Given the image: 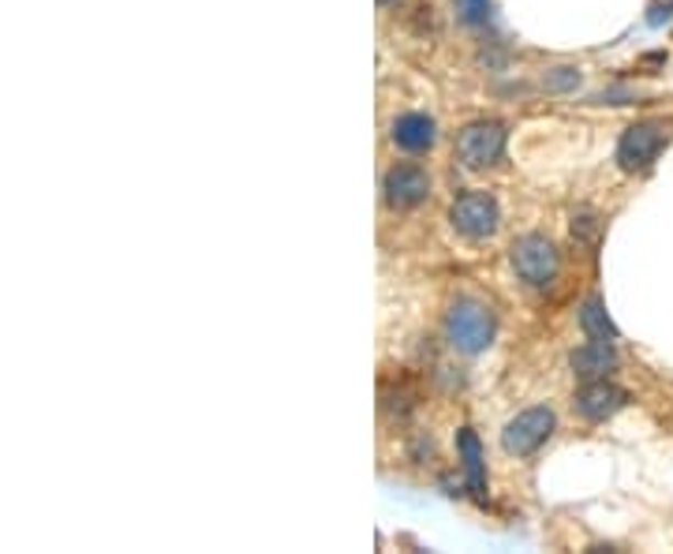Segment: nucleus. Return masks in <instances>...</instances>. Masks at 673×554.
<instances>
[{
	"mask_svg": "<svg viewBox=\"0 0 673 554\" xmlns=\"http://www.w3.org/2000/svg\"><path fill=\"white\" fill-rule=\"evenodd\" d=\"M445 334L453 349L476 356L495 341V312L479 300H457L445 315Z\"/></svg>",
	"mask_w": 673,
	"mask_h": 554,
	"instance_id": "obj_1",
	"label": "nucleus"
},
{
	"mask_svg": "<svg viewBox=\"0 0 673 554\" xmlns=\"http://www.w3.org/2000/svg\"><path fill=\"white\" fill-rule=\"evenodd\" d=\"M666 143H670V124H662V120H640V124L625 128L618 143V165L625 173H640V169L659 162Z\"/></svg>",
	"mask_w": 673,
	"mask_h": 554,
	"instance_id": "obj_2",
	"label": "nucleus"
},
{
	"mask_svg": "<svg viewBox=\"0 0 673 554\" xmlns=\"http://www.w3.org/2000/svg\"><path fill=\"white\" fill-rule=\"evenodd\" d=\"M501 150H506V124H498V120H476L457 135V157L468 169L495 165Z\"/></svg>",
	"mask_w": 673,
	"mask_h": 554,
	"instance_id": "obj_3",
	"label": "nucleus"
},
{
	"mask_svg": "<svg viewBox=\"0 0 673 554\" xmlns=\"http://www.w3.org/2000/svg\"><path fill=\"white\" fill-rule=\"evenodd\" d=\"M513 270L528 281V285L543 289L557 278V248L546 237H539V232L520 237L513 243Z\"/></svg>",
	"mask_w": 673,
	"mask_h": 554,
	"instance_id": "obj_4",
	"label": "nucleus"
},
{
	"mask_svg": "<svg viewBox=\"0 0 673 554\" xmlns=\"http://www.w3.org/2000/svg\"><path fill=\"white\" fill-rule=\"evenodd\" d=\"M449 218H453V229L464 232L468 240H487V237H495L501 214H498V203L490 199L487 192H468L453 203Z\"/></svg>",
	"mask_w": 673,
	"mask_h": 554,
	"instance_id": "obj_5",
	"label": "nucleus"
},
{
	"mask_svg": "<svg viewBox=\"0 0 673 554\" xmlns=\"http://www.w3.org/2000/svg\"><path fill=\"white\" fill-rule=\"evenodd\" d=\"M554 424L557 420L550 409H528V412H520L506 431H501V446H506V454L528 457V454H535L550 435H554Z\"/></svg>",
	"mask_w": 673,
	"mask_h": 554,
	"instance_id": "obj_6",
	"label": "nucleus"
},
{
	"mask_svg": "<svg viewBox=\"0 0 673 554\" xmlns=\"http://www.w3.org/2000/svg\"><path fill=\"white\" fill-rule=\"evenodd\" d=\"M426 195H431V181H426L423 169L397 165L386 173V203L397 206V210H412V206H420Z\"/></svg>",
	"mask_w": 673,
	"mask_h": 554,
	"instance_id": "obj_7",
	"label": "nucleus"
},
{
	"mask_svg": "<svg viewBox=\"0 0 673 554\" xmlns=\"http://www.w3.org/2000/svg\"><path fill=\"white\" fill-rule=\"evenodd\" d=\"M625 401H629V393L621 387H614V382H606V379H595L576 393V412H580L584 420H595V424H599V420H610L614 412H621Z\"/></svg>",
	"mask_w": 673,
	"mask_h": 554,
	"instance_id": "obj_8",
	"label": "nucleus"
},
{
	"mask_svg": "<svg viewBox=\"0 0 673 554\" xmlns=\"http://www.w3.org/2000/svg\"><path fill=\"white\" fill-rule=\"evenodd\" d=\"M568 363H573L576 379H584V382L610 379V371L618 368V352H614V341H606V337H591V341L573 352V360Z\"/></svg>",
	"mask_w": 673,
	"mask_h": 554,
	"instance_id": "obj_9",
	"label": "nucleus"
},
{
	"mask_svg": "<svg viewBox=\"0 0 673 554\" xmlns=\"http://www.w3.org/2000/svg\"><path fill=\"white\" fill-rule=\"evenodd\" d=\"M393 143L408 150V154H423L434 143V120L423 112H404L393 120Z\"/></svg>",
	"mask_w": 673,
	"mask_h": 554,
	"instance_id": "obj_10",
	"label": "nucleus"
},
{
	"mask_svg": "<svg viewBox=\"0 0 673 554\" xmlns=\"http://www.w3.org/2000/svg\"><path fill=\"white\" fill-rule=\"evenodd\" d=\"M457 446H460V461H464V472H468V487H471V495L482 502L487 499V472H482V446H479V435L471 427H464L460 431V438H457Z\"/></svg>",
	"mask_w": 673,
	"mask_h": 554,
	"instance_id": "obj_11",
	"label": "nucleus"
},
{
	"mask_svg": "<svg viewBox=\"0 0 673 554\" xmlns=\"http://www.w3.org/2000/svg\"><path fill=\"white\" fill-rule=\"evenodd\" d=\"M580 326H584L587 337H606V341H618V337H621L618 326H614V318L606 315V307H603L599 296L584 300V307H580Z\"/></svg>",
	"mask_w": 673,
	"mask_h": 554,
	"instance_id": "obj_12",
	"label": "nucleus"
},
{
	"mask_svg": "<svg viewBox=\"0 0 673 554\" xmlns=\"http://www.w3.org/2000/svg\"><path fill=\"white\" fill-rule=\"evenodd\" d=\"M453 8H457V15L471 26L487 23V15H490V0H453Z\"/></svg>",
	"mask_w": 673,
	"mask_h": 554,
	"instance_id": "obj_13",
	"label": "nucleus"
},
{
	"mask_svg": "<svg viewBox=\"0 0 673 554\" xmlns=\"http://www.w3.org/2000/svg\"><path fill=\"white\" fill-rule=\"evenodd\" d=\"M573 83H576V72L562 68V75H554V79H550V87H573Z\"/></svg>",
	"mask_w": 673,
	"mask_h": 554,
	"instance_id": "obj_14",
	"label": "nucleus"
},
{
	"mask_svg": "<svg viewBox=\"0 0 673 554\" xmlns=\"http://www.w3.org/2000/svg\"><path fill=\"white\" fill-rule=\"evenodd\" d=\"M382 4H390V0H382Z\"/></svg>",
	"mask_w": 673,
	"mask_h": 554,
	"instance_id": "obj_15",
	"label": "nucleus"
}]
</instances>
